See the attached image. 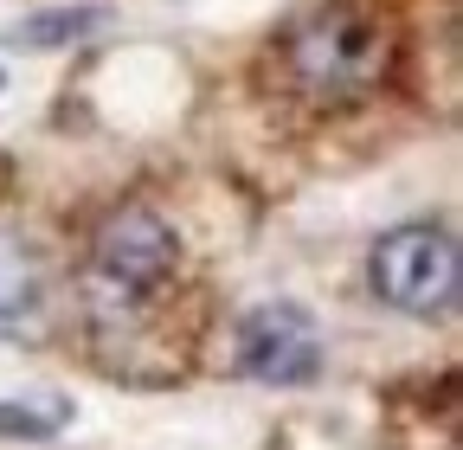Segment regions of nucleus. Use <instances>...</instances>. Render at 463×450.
<instances>
[{"instance_id": "1", "label": "nucleus", "mask_w": 463, "mask_h": 450, "mask_svg": "<svg viewBox=\"0 0 463 450\" xmlns=\"http://www.w3.org/2000/svg\"><path fill=\"white\" fill-rule=\"evenodd\" d=\"M283 65H289V78H297L303 97H316V103H354V97H373L392 78L399 39L367 7L335 0V7H316L309 20L289 26Z\"/></svg>"}, {"instance_id": "2", "label": "nucleus", "mask_w": 463, "mask_h": 450, "mask_svg": "<svg viewBox=\"0 0 463 450\" xmlns=\"http://www.w3.org/2000/svg\"><path fill=\"white\" fill-rule=\"evenodd\" d=\"M367 284L399 315H419V322L450 315L457 309V290H463V251L450 239V225L412 219V225L380 232L373 251H367Z\"/></svg>"}, {"instance_id": "3", "label": "nucleus", "mask_w": 463, "mask_h": 450, "mask_svg": "<svg viewBox=\"0 0 463 450\" xmlns=\"http://www.w3.org/2000/svg\"><path fill=\"white\" fill-rule=\"evenodd\" d=\"M181 270V239L155 206H116L90 239V303L142 309L167 277Z\"/></svg>"}, {"instance_id": "4", "label": "nucleus", "mask_w": 463, "mask_h": 450, "mask_svg": "<svg viewBox=\"0 0 463 450\" xmlns=\"http://www.w3.org/2000/svg\"><path fill=\"white\" fill-rule=\"evenodd\" d=\"M239 373L258 386H316L322 373V328L303 303H258L239 322Z\"/></svg>"}, {"instance_id": "5", "label": "nucleus", "mask_w": 463, "mask_h": 450, "mask_svg": "<svg viewBox=\"0 0 463 450\" xmlns=\"http://www.w3.org/2000/svg\"><path fill=\"white\" fill-rule=\"evenodd\" d=\"M33 296H39V258L26 251L14 225H0V322L33 309Z\"/></svg>"}, {"instance_id": "6", "label": "nucleus", "mask_w": 463, "mask_h": 450, "mask_svg": "<svg viewBox=\"0 0 463 450\" xmlns=\"http://www.w3.org/2000/svg\"><path fill=\"white\" fill-rule=\"evenodd\" d=\"M65 418H71V406H65V399H7V406H0V437L45 444V437L65 431Z\"/></svg>"}, {"instance_id": "7", "label": "nucleus", "mask_w": 463, "mask_h": 450, "mask_svg": "<svg viewBox=\"0 0 463 450\" xmlns=\"http://www.w3.org/2000/svg\"><path fill=\"white\" fill-rule=\"evenodd\" d=\"M103 26V7H71V14H33L14 39L20 45H71V39H90Z\"/></svg>"}]
</instances>
